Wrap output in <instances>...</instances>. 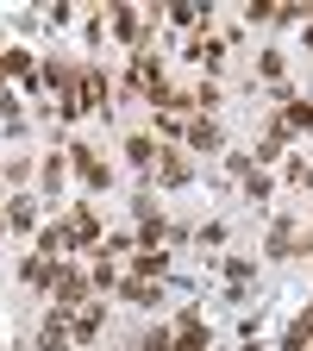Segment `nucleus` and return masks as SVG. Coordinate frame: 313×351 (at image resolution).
I'll return each instance as SVG.
<instances>
[{
	"instance_id": "6e6552de",
	"label": "nucleus",
	"mask_w": 313,
	"mask_h": 351,
	"mask_svg": "<svg viewBox=\"0 0 313 351\" xmlns=\"http://www.w3.org/2000/svg\"><path fill=\"white\" fill-rule=\"evenodd\" d=\"M119 151H125V163L138 169V176H151V169H157V157H163V145H157V132H145V125H132Z\"/></svg>"
},
{
	"instance_id": "6ab92c4d",
	"label": "nucleus",
	"mask_w": 313,
	"mask_h": 351,
	"mask_svg": "<svg viewBox=\"0 0 313 351\" xmlns=\"http://www.w3.org/2000/svg\"><path fill=\"white\" fill-rule=\"evenodd\" d=\"M63 176H69V151H63V157L51 151V157L38 163V182H44V195H51V201H57V189H63Z\"/></svg>"
},
{
	"instance_id": "412c9836",
	"label": "nucleus",
	"mask_w": 313,
	"mask_h": 351,
	"mask_svg": "<svg viewBox=\"0 0 313 351\" xmlns=\"http://www.w3.org/2000/svg\"><path fill=\"white\" fill-rule=\"evenodd\" d=\"M119 295H125L132 307H157V301H163V282H138V276H125Z\"/></svg>"
},
{
	"instance_id": "5701e85b",
	"label": "nucleus",
	"mask_w": 313,
	"mask_h": 351,
	"mask_svg": "<svg viewBox=\"0 0 313 351\" xmlns=\"http://www.w3.org/2000/svg\"><path fill=\"white\" fill-rule=\"evenodd\" d=\"M132 345H138V351H169L175 345V326H163V320H151L138 339H132Z\"/></svg>"
},
{
	"instance_id": "72a5a7b5",
	"label": "nucleus",
	"mask_w": 313,
	"mask_h": 351,
	"mask_svg": "<svg viewBox=\"0 0 313 351\" xmlns=\"http://www.w3.org/2000/svg\"><path fill=\"white\" fill-rule=\"evenodd\" d=\"M307 351H313V345H307Z\"/></svg>"
},
{
	"instance_id": "393cba45",
	"label": "nucleus",
	"mask_w": 313,
	"mask_h": 351,
	"mask_svg": "<svg viewBox=\"0 0 313 351\" xmlns=\"http://www.w3.org/2000/svg\"><path fill=\"white\" fill-rule=\"evenodd\" d=\"M226 232H232V226H226V219H201V226H195V239H201V251H207V245H226Z\"/></svg>"
},
{
	"instance_id": "dca6fc26",
	"label": "nucleus",
	"mask_w": 313,
	"mask_h": 351,
	"mask_svg": "<svg viewBox=\"0 0 313 351\" xmlns=\"http://www.w3.org/2000/svg\"><path fill=\"white\" fill-rule=\"evenodd\" d=\"M57 263H63V257H38V251H32V257L19 263V282H25V289H51V282H57Z\"/></svg>"
},
{
	"instance_id": "2eb2a0df",
	"label": "nucleus",
	"mask_w": 313,
	"mask_h": 351,
	"mask_svg": "<svg viewBox=\"0 0 313 351\" xmlns=\"http://www.w3.org/2000/svg\"><path fill=\"white\" fill-rule=\"evenodd\" d=\"M0 69H7V75H19L25 88H38L44 75H38V57L25 51V44H7V51H0Z\"/></svg>"
},
{
	"instance_id": "4468645a",
	"label": "nucleus",
	"mask_w": 313,
	"mask_h": 351,
	"mask_svg": "<svg viewBox=\"0 0 313 351\" xmlns=\"http://www.w3.org/2000/svg\"><path fill=\"white\" fill-rule=\"evenodd\" d=\"M32 251L38 257H69V226L63 219H44V226L32 232Z\"/></svg>"
},
{
	"instance_id": "9b49d317",
	"label": "nucleus",
	"mask_w": 313,
	"mask_h": 351,
	"mask_svg": "<svg viewBox=\"0 0 313 351\" xmlns=\"http://www.w3.org/2000/svg\"><path fill=\"white\" fill-rule=\"evenodd\" d=\"M151 176H157V189H188L195 182V163H188V151H163Z\"/></svg>"
},
{
	"instance_id": "b1692460",
	"label": "nucleus",
	"mask_w": 313,
	"mask_h": 351,
	"mask_svg": "<svg viewBox=\"0 0 313 351\" xmlns=\"http://www.w3.org/2000/svg\"><path fill=\"white\" fill-rule=\"evenodd\" d=\"M169 25H182V32H201V25H207V13L195 7V0H175V7H169Z\"/></svg>"
},
{
	"instance_id": "f03ea898",
	"label": "nucleus",
	"mask_w": 313,
	"mask_h": 351,
	"mask_svg": "<svg viewBox=\"0 0 313 351\" xmlns=\"http://www.w3.org/2000/svg\"><path fill=\"white\" fill-rule=\"evenodd\" d=\"M88 301H95L88 270H75V263L63 257V263H57V282H51V307H57V314H75V307H88Z\"/></svg>"
},
{
	"instance_id": "a878e982",
	"label": "nucleus",
	"mask_w": 313,
	"mask_h": 351,
	"mask_svg": "<svg viewBox=\"0 0 313 351\" xmlns=\"http://www.w3.org/2000/svg\"><path fill=\"white\" fill-rule=\"evenodd\" d=\"M245 25H276V0H251V7H245Z\"/></svg>"
},
{
	"instance_id": "c756f323",
	"label": "nucleus",
	"mask_w": 313,
	"mask_h": 351,
	"mask_svg": "<svg viewBox=\"0 0 313 351\" xmlns=\"http://www.w3.org/2000/svg\"><path fill=\"white\" fill-rule=\"evenodd\" d=\"M295 257H313V226L301 232V245H295Z\"/></svg>"
},
{
	"instance_id": "ddd939ff",
	"label": "nucleus",
	"mask_w": 313,
	"mask_h": 351,
	"mask_svg": "<svg viewBox=\"0 0 313 351\" xmlns=\"http://www.w3.org/2000/svg\"><path fill=\"white\" fill-rule=\"evenodd\" d=\"M101 326H107V307H101V301H88V307H75V314H69L75 345H95V339H101Z\"/></svg>"
},
{
	"instance_id": "1a4fd4ad",
	"label": "nucleus",
	"mask_w": 313,
	"mask_h": 351,
	"mask_svg": "<svg viewBox=\"0 0 313 351\" xmlns=\"http://www.w3.org/2000/svg\"><path fill=\"white\" fill-rule=\"evenodd\" d=\"M75 69H82V107H88V113H107V101H113L107 69H101L95 57H88V63H75Z\"/></svg>"
},
{
	"instance_id": "39448f33",
	"label": "nucleus",
	"mask_w": 313,
	"mask_h": 351,
	"mask_svg": "<svg viewBox=\"0 0 313 351\" xmlns=\"http://www.w3.org/2000/svg\"><path fill=\"white\" fill-rule=\"evenodd\" d=\"M188 63L207 69V82H219V69H226V38L219 32H195L188 38Z\"/></svg>"
},
{
	"instance_id": "7c9ffc66",
	"label": "nucleus",
	"mask_w": 313,
	"mask_h": 351,
	"mask_svg": "<svg viewBox=\"0 0 313 351\" xmlns=\"http://www.w3.org/2000/svg\"><path fill=\"white\" fill-rule=\"evenodd\" d=\"M301 44H307V51H313V19H307V25H301Z\"/></svg>"
},
{
	"instance_id": "cd10ccee",
	"label": "nucleus",
	"mask_w": 313,
	"mask_h": 351,
	"mask_svg": "<svg viewBox=\"0 0 313 351\" xmlns=\"http://www.w3.org/2000/svg\"><path fill=\"white\" fill-rule=\"evenodd\" d=\"M213 107H219V82H201V88H195V113L213 119Z\"/></svg>"
},
{
	"instance_id": "0eeeda50",
	"label": "nucleus",
	"mask_w": 313,
	"mask_h": 351,
	"mask_svg": "<svg viewBox=\"0 0 313 351\" xmlns=\"http://www.w3.org/2000/svg\"><path fill=\"white\" fill-rule=\"evenodd\" d=\"M107 25H113V38H119V44L145 51V13L132 7V0H113V7H107Z\"/></svg>"
},
{
	"instance_id": "f3484780",
	"label": "nucleus",
	"mask_w": 313,
	"mask_h": 351,
	"mask_svg": "<svg viewBox=\"0 0 313 351\" xmlns=\"http://www.w3.org/2000/svg\"><path fill=\"white\" fill-rule=\"evenodd\" d=\"M38 207H44V201L13 195V201H7V226H13V232H38V226H44V219H38Z\"/></svg>"
},
{
	"instance_id": "bb28decb",
	"label": "nucleus",
	"mask_w": 313,
	"mask_h": 351,
	"mask_svg": "<svg viewBox=\"0 0 313 351\" xmlns=\"http://www.w3.org/2000/svg\"><path fill=\"white\" fill-rule=\"evenodd\" d=\"M245 201H251V207H257V201H270V176H263V169L245 176Z\"/></svg>"
},
{
	"instance_id": "7ed1b4c3",
	"label": "nucleus",
	"mask_w": 313,
	"mask_h": 351,
	"mask_svg": "<svg viewBox=\"0 0 313 351\" xmlns=\"http://www.w3.org/2000/svg\"><path fill=\"white\" fill-rule=\"evenodd\" d=\"M69 169L82 176V189H88V195H107V189H113V163H107L95 145H88V138L69 145Z\"/></svg>"
},
{
	"instance_id": "aec40b11",
	"label": "nucleus",
	"mask_w": 313,
	"mask_h": 351,
	"mask_svg": "<svg viewBox=\"0 0 313 351\" xmlns=\"http://www.w3.org/2000/svg\"><path fill=\"white\" fill-rule=\"evenodd\" d=\"M257 75L263 82H282L288 75V51H282V44H263V51H257Z\"/></svg>"
},
{
	"instance_id": "473e14b6",
	"label": "nucleus",
	"mask_w": 313,
	"mask_h": 351,
	"mask_svg": "<svg viewBox=\"0 0 313 351\" xmlns=\"http://www.w3.org/2000/svg\"><path fill=\"white\" fill-rule=\"evenodd\" d=\"M0 163H7V145H0Z\"/></svg>"
},
{
	"instance_id": "423d86ee",
	"label": "nucleus",
	"mask_w": 313,
	"mask_h": 351,
	"mask_svg": "<svg viewBox=\"0 0 313 351\" xmlns=\"http://www.w3.org/2000/svg\"><path fill=\"white\" fill-rule=\"evenodd\" d=\"M182 145H188V157H213V151H226V132H219V119L195 113V119L182 125Z\"/></svg>"
},
{
	"instance_id": "f257e3e1",
	"label": "nucleus",
	"mask_w": 313,
	"mask_h": 351,
	"mask_svg": "<svg viewBox=\"0 0 313 351\" xmlns=\"http://www.w3.org/2000/svg\"><path fill=\"white\" fill-rule=\"evenodd\" d=\"M38 75H44V88L57 95V119H82V113H88V107H82V69H75V63L44 57V63H38Z\"/></svg>"
},
{
	"instance_id": "f8f14e48",
	"label": "nucleus",
	"mask_w": 313,
	"mask_h": 351,
	"mask_svg": "<svg viewBox=\"0 0 313 351\" xmlns=\"http://www.w3.org/2000/svg\"><path fill=\"white\" fill-rule=\"evenodd\" d=\"M295 245H301V226H295V213H282L276 226H270V239H263V257H295Z\"/></svg>"
},
{
	"instance_id": "a211bd4d",
	"label": "nucleus",
	"mask_w": 313,
	"mask_h": 351,
	"mask_svg": "<svg viewBox=\"0 0 313 351\" xmlns=\"http://www.w3.org/2000/svg\"><path fill=\"white\" fill-rule=\"evenodd\" d=\"M132 276H138V282H163L169 276V251H138V257H132Z\"/></svg>"
},
{
	"instance_id": "c85d7f7f",
	"label": "nucleus",
	"mask_w": 313,
	"mask_h": 351,
	"mask_svg": "<svg viewBox=\"0 0 313 351\" xmlns=\"http://www.w3.org/2000/svg\"><path fill=\"white\" fill-rule=\"evenodd\" d=\"M0 176H7L13 189H25V176H32V163H25V157H7V163H0Z\"/></svg>"
},
{
	"instance_id": "4be33fe9",
	"label": "nucleus",
	"mask_w": 313,
	"mask_h": 351,
	"mask_svg": "<svg viewBox=\"0 0 313 351\" xmlns=\"http://www.w3.org/2000/svg\"><path fill=\"white\" fill-rule=\"evenodd\" d=\"M307 345H313V307H307V314H295L288 332H282V351H307Z\"/></svg>"
},
{
	"instance_id": "20e7f679",
	"label": "nucleus",
	"mask_w": 313,
	"mask_h": 351,
	"mask_svg": "<svg viewBox=\"0 0 313 351\" xmlns=\"http://www.w3.org/2000/svg\"><path fill=\"white\" fill-rule=\"evenodd\" d=\"M63 226H69V251H95V245H101V207H95V201L69 207Z\"/></svg>"
},
{
	"instance_id": "9d476101",
	"label": "nucleus",
	"mask_w": 313,
	"mask_h": 351,
	"mask_svg": "<svg viewBox=\"0 0 313 351\" xmlns=\"http://www.w3.org/2000/svg\"><path fill=\"white\" fill-rule=\"evenodd\" d=\"M32 345H38V351H69V345H75V332H69V314H57V307H51V314L38 320Z\"/></svg>"
},
{
	"instance_id": "2f4dec72",
	"label": "nucleus",
	"mask_w": 313,
	"mask_h": 351,
	"mask_svg": "<svg viewBox=\"0 0 313 351\" xmlns=\"http://www.w3.org/2000/svg\"><path fill=\"white\" fill-rule=\"evenodd\" d=\"M0 239H7V213H0Z\"/></svg>"
}]
</instances>
